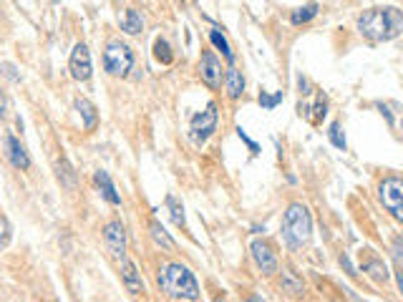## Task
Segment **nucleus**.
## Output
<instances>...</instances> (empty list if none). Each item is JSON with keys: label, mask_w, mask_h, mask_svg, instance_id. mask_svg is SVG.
Wrapping results in <instances>:
<instances>
[{"label": "nucleus", "mask_w": 403, "mask_h": 302, "mask_svg": "<svg viewBox=\"0 0 403 302\" xmlns=\"http://www.w3.org/2000/svg\"><path fill=\"white\" fill-rule=\"evenodd\" d=\"M378 202L386 209L388 215L403 225V176L398 174H388L378 181Z\"/></svg>", "instance_id": "5"}, {"label": "nucleus", "mask_w": 403, "mask_h": 302, "mask_svg": "<svg viewBox=\"0 0 403 302\" xmlns=\"http://www.w3.org/2000/svg\"><path fill=\"white\" fill-rule=\"evenodd\" d=\"M298 111H300V116H305L310 124H315V126H318V124H323V119L328 116V96L321 91L313 106H303V104H300Z\"/></svg>", "instance_id": "16"}, {"label": "nucleus", "mask_w": 403, "mask_h": 302, "mask_svg": "<svg viewBox=\"0 0 403 302\" xmlns=\"http://www.w3.org/2000/svg\"><path fill=\"white\" fill-rule=\"evenodd\" d=\"M225 71L227 68H222V60L215 50H202L197 63V73L210 91H220L222 83H225Z\"/></svg>", "instance_id": "7"}, {"label": "nucleus", "mask_w": 403, "mask_h": 302, "mask_svg": "<svg viewBox=\"0 0 403 302\" xmlns=\"http://www.w3.org/2000/svg\"><path fill=\"white\" fill-rule=\"evenodd\" d=\"M55 176H58V181H61L66 189H76L78 176H76V171H73V166H71V161H68V159L55 161Z\"/></svg>", "instance_id": "21"}, {"label": "nucleus", "mask_w": 403, "mask_h": 302, "mask_svg": "<svg viewBox=\"0 0 403 302\" xmlns=\"http://www.w3.org/2000/svg\"><path fill=\"white\" fill-rule=\"evenodd\" d=\"M298 86H300V94H303V96L313 94V91H310V83H308V78H303V76H300V78H298Z\"/></svg>", "instance_id": "33"}, {"label": "nucleus", "mask_w": 403, "mask_h": 302, "mask_svg": "<svg viewBox=\"0 0 403 302\" xmlns=\"http://www.w3.org/2000/svg\"><path fill=\"white\" fill-rule=\"evenodd\" d=\"M210 41H212V45H215V48L222 53V58H225L230 66H235V58H237V55H235L232 45H230V41L225 38V33H222L220 28H212V31H210Z\"/></svg>", "instance_id": "20"}, {"label": "nucleus", "mask_w": 403, "mask_h": 302, "mask_svg": "<svg viewBox=\"0 0 403 302\" xmlns=\"http://www.w3.org/2000/svg\"><path fill=\"white\" fill-rule=\"evenodd\" d=\"M119 275H122V285L127 287L129 295H131V297L144 295L141 272H139V267H136V264H134L129 257H124L122 262H119Z\"/></svg>", "instance_id": "13"}, {"label": "nucleus", "mask_w": 403, "mask_h": 302, "mask_svg": "<svg viewBox=\"0 0 403 302\" xmlns=\"http://www.w3.org/2000/svg\"><path fill=\"white\" fill-rule=\"evenodd\" d=\"M68 71H71L73 81H89L94 73V63H91V50L86 43H76L68 58Z\"/></svg>", "instance_id": "11"}, {"label": "nucleus", "mask_w": 403, "mask_h": 302, "mask_svg": "<svg viewBox=\"0 0 403 302\" xmlns=\"http://www.w3.org/2000/svg\"><path fill=\"white\" fill-rule=\"evenodd\" d=\"M149 237L154 239V244L161 249V252H174V249H177V242L171 239V234L164 230V225H161L159 220L149 222Z\"/></svg>", "instance_id": "17"}, {"label": "nucleus", "mask_w": 403, "mask_h": 302, "mask_svg": "<svg viewBox=\"0 0 403 302\" xmlns=\"http://www.w3.org/2000/svg\"><path fill=\"white\" fill-rule=\"evenodd\" d=\"M393 277H396V287H398V292H401V297H403V267H398L396 272H393Z\"/></svg>", "instance_id": "34"}, {"label": "nucleus", "mask_w": 403, "mask_h": 302, "mask_svg": "<svg viewBox=\"0 0 403 302\" xmlns=\"http://www.w3.org/2000/svg\"><path fill=\"white\" fill-rule=\"evenodd\" d=\"M217 124H220V109H217L215 101L205 106L202 111L189 119V139L197 149H202L212 139V134L217 131Z\"/></svg>", "instance_id": "6"}, {"label": "nucleus", "mask_w": 403, "mask_h": 302, "mask_svg": "<svg viewBox=\"0 0 403 302\" xmlns=\"http://www.w3.org/2000/svg\"><path fill=\"white\" fill-rule=\"evenodd\" d=\"M154 58L159 60L161 66H171L174 63V50H171V43L166 38H156L154 41Z\"/></svg>", "instance_id": "24"}, {"label": "nucleus", "mask_w": 403, "mask_h": 302, "mask_svg": "<svg viewBox=\"0 0 403 302\" xmlns=\"http://www.w3.org/2000/svg\"><path fill=\"white\" fill-rule=\"evenodd\" d=\"M282 242L287 249H303L310 239H313V215H310L308 204L293 202L287 204L285 215H282Z\"/></svg>", "instance_id": "3"}, {"label": "nucleus", "mask_w": 403, "mask_h": 302, "mask_svg": "<svg viewBox=\"0 0 403 302\" xmlns=\"http://www.w3.org/2000/svg\"><path fill=\"white\" fill-rule=\"evenodd\" d=\"M338 262H340V267H345V272H348L350 277H358V269L353 267V262H350L345 254H340V257H338Z\"/></svg>", "instance_id": "32"}, {"label": "nucleus", "mask_w": 403, "mask_h": 302, "mask_svg": "<svg viewBox=\"0 0 403 302\" xmlns=\"http://www.w3.org/2000/svg\"><path fill=\"white\" fill-rule=\"evenodd\" d=\"M101 234H104L106 252L117 259V262H122V259L127 257V249H129L127 227H124V222L122 220H109L104 225V230H101Z\"/></svg>", "instance_id": "9"}, {"label": "nucleus", "mask_w": 403, "mask_h": 302, "mask_svg": "<svg viewBox=\"0 0 403 302\" xmlns=\"http://www.w3.org/2000/svg\"><path fill=\"white\" fill-rule=\"evenodd\" d=\"M3 151H6V159L11 161L13 169H18V171L31 169V156H28L26 146H23L18 136L6 134V136H3Z\"/></svg>", "instance_id": "12"}, {"label": "nucleus", "mask_w": 403, "mask_h": 302, "mask_svg": "<svg viewBox=\"0 0 403 302\" xmlns=\"http://www.w3.org/2000/svg\"><path fill=\"white\" fill-rule=\"evenodd\" d=\"M11 237H13V227L6 217H0V249H6L11 244Z\"/></svg>", "instance_id": "28"}, {"label": "nucleus", "mask_w": 403, "mask_h": 302, "mask_svg": "<svg viewBox=\"0 0 403 302\" xmlns=\"http://www.w3.org/2000/svg\"><path fill=\"white\" fill-rule=\"evenodd\" d=\"M245 86H247V81H245L242 71H240L237 66H230L225 71V91H227V99L230 101H237L245 96Z\"/></svg>", "instance_id": "15"}, {"label": "nucleus", "mask_w": 403, "mask_h": 302, "mask_svg": "<svg viewBox=\"0 0 403 302\" xmlns=\"http://www.w3.org/2000/svg\"><path fill=\"white\" fill-rule=\"evenodd\" d=\"M249 254H252L254 267L260 269L265 277H272L280 272V257H277L275 247L267 239H252L249 242Z\"/></svg>", "instance_id": "8"}, {"label": "nucleus", "mask_w": 403, "mask_h": 302, "mask_svg": "<svg viewBox=\"0 0 403 302\" xmlns=\"http://www.w3.org/2000/svg\"><path fill=\"white\" fill-rule=\"evenodd\" d=\"M360 269H363V275L368 277L370 282H376V285H386L391 280V272H388V264L376 249H363L360 252Z\"/></svg>", "instance_id": "10"}, {"label": "nucleus", "mask_w": 403, "mask_h": 302, "mask_svg": "<svg viewBox=\"0 0 403 302\" xmlns=\"http://www.w3.org/2000/svg\"><path fill=\"white\" fill-rule=\"evenodd\" d=\"M328 141H331L335 149H340V151L348 149V141H345V134H343L340 121H333L331 126H328Z\"/></svg>", "instance_id": "26"}, {"label": "nucleus", "mask_w": 403, "mask_h": 302, "mask_svg": "<svg viewBox=\"0 0 403 302\" xmlns=\"http://www.w3.org/2000/svg\"><path fill=\"white\" fill-rule=\"evenodd\" d=\"M73 106H76L78 116H81L83 129H86V131H94V129L99 126V109H96L89 99H76V104Z\"/></svg>", "instance_id": "18"}, {"label": "nucleus", "mask_w": 403, "mask_h": 302, "mask_svg": "<svg viewBox=\"0 0 403 302\" xmlns=\"http://www.w3.org/2000/svg\"><path fill=\"white\" fill-rule=\"evenodd\" d=\"M0 73H3V76H6L8 81H13V83L21 81V73H18V68L13 66V63H8V60H3V63H0Z\"/></svg>", "instance_id": "30"}, {"label": "nucleus", "mask_w": 403, "mask_h": 302, "mask_svg": "<svg viewBox=\"0 0 403 302\" xmlns=\"http://www.w3.org/2000/svg\"><path fill=\"white\" fill-rule=\"evenodd\" d=\"M401 131H403V119H401Z\"/></svg>", "instance_id": "39"}, {"label": "nucleus", "mask_w": 403, "mask_h": 302, "mask_svg": "<svg viewBox=\"0 0 403 302\" xmlns=\"http://www.w3.org/2000/svg\"><path fill=\"white\" fill-rule=\"evenodd\" d=\"M280 277H282V290H285L287 295H305V282H303V277L295 275L293 269L282 267Z\"/></svg>", "instance_id": "22"}, {"label": "nucleus", "mask_w": 403, "mask_h": 302, "mask_svg": "<svg viewBox=\"0 0 403 302\" xmlns=\"http://www.w3.org/2000/svg\"><path fill=\"white\" fill-rule=\"evenodd\" d=\"M237 136H240V141H242L245 146H247L249 151H252V154H260V144H257V141H252V139L247 136V131H245L242 126H237Z\"/></svg>", "instance_id": "31"}, {"label": "nucleus", "mask_w": 403, "mask_h": 302, "mask_svg": "<svg viewBox=\"0 0 403 302\" xmlns=\"http://www.w3.org/2000/svg\"><path fill=\"white\" fill-rule=\"evenodd\" d=\"M94 184H96V189H99V194L106 199V202L114 204V207H122V194L117 192V184H114V179L109 176V171L96 169L94 171Z\"/></svg>", "instance_id": "14"}, {"label": "nucleus", "mask_w": 403, "mask_h": 302, "mask_svg": "<svg viewBox=\"0 0 403 302\" xmlns=\"http://www.w3.org/2000/svg\"><path fill=\"white\" fill-rule=\"evenodd\" d=\"M391 254H393V259H396V262L403 267V234H396V237H393V242H391Z\"/></svg>", "instance_id": "29"}, {"label": "nucleus", "mask_w": 403, "mask_h": 302, "mask_svg": "<svg viewBox=\"0 0 403 302\" xmlns=\"http://www.w3.org/2000/svg\"><path fill=\"white\" fill-rule=\"evenodd\" d=\"M164 204H166V209H169V217H171V222L177 227H187V217H184V204L179 202L174 194H166V199H164Z\"/></svg>", "instance_id": "23"}, {"label": "nucleus", "mask_w": 403, "mask_h": 302, "mask_svg": "<svg viewBox=\"0 0 403 302\" xmlns=\"http://www.w3.org/2000/svg\"><path fill=\"white\" fill-rule=\"evenodd\" d=\"M6 111H8V99H6V91L0 88V119L6 116Z\"/></svg>", "instance_id": "35"}, {"label": "nucleus", "mask_w": 403, "mask_h": 302, "mask_svg": "<svg viewBox=\"0 0 403 302\" xmlns=\"http://www.w3.org/2000/svg\"><path fill=\"white\" fill-rule=\"evenodd\" d=\"M242 302H265V300H262L260 295H247V297H242Z\"/></svg>", "instance_id": "36"}, {"label": "nucleus", "mask_w": 403, "mask_h": 302, "mask_svg": "<svg viewBox=\"0 0 403 302\" xmlns=\"http://www.w3.org/2000/svg\"><path fill=\"white\" fill-rule=\"evenodd\" d=\"M381 114H383V116H386V119H388V124H393V116H391V111H388L386 106H381Z\"/></svg>", "instance_id": "37"}, {"label": "nucleus", "mask_w": 403, "mask_h": 302, "mask_svg": "<svg viewBox=\"0 0 403 302\" xmlns=\"http://www.w3.org/2000/svg\"><path fill=\"white\" fill-rule=\"evenodd\" d=\"M136 55H134L131 45L124 41H109L104 48V71L114 78H127L134 71Z\"/></svg>", "instance_id": "4"}, {"label": "nucleus", "mask_w": 403, "mask_h": 302, "mask_svg": "<svg viewBox=\"0 0 403 302\" xmlns=\"http://www.w3.org/2000/svg\"><path fill=\"white\" fill-rule=\"evenodd\" d=\"M355 28L370 43H388V41L403 36V13L393 6L368 8L358 16Z\"/></svg>", "instance_id": "1"}, {"label": "nucleus", "mask_w": 403, "mask_h": 302, "mask_svg": "<svg viewBox=\"0 0 403 302\" xmlns=\"http://www.w3.org/2000/svg\"><path fill=\"white\" fill-rule=\"evenodd\" d=\"M119 26L127 36H139L144 31V18L139 16L136 8H124V13L119 16Z\"/></svg>", "instance_id": "19"}, {"label": "nucleus", "mask_w": 403, "mask_h": 302, "mask_svg": "<svg viewBox=\"0 0 403 302\" xmlns=\"http://www.w3.org/2000/svg\"><path fill=\"white\" fill-rule=\"evenodd\" d=\"M215 302H225V297H220V295H217V297H215Z\"/></svg>", "instance_id": "38"}, {"label": "nucleus", "mask_w": 403, "mask_h": 302, "mask_svg": "<svg viewBox=\"0 0 403 302\" xmlns=\"http://www.w3.org/2000/svg\"><path fill=\"white\" fill-rule=\"evenodd\" d=\"M156 285L169 300L177 302H197L202 297L199 282L194 272L182 262H164L156 269Z\"/></svg>", "instance_id": "2"}, {"label": "nucleus", "mask_w": 403, "mask_h": 302, "mask_svg": "<svg viewBox=\"0 0 403 302\" xmlns=\"http://www.w3.org/2000/svg\"><path fill=\"white\" fill-rule=\"evenodd\" d=\"M285 99V94L282 91H277V94H267V91H260V96H257V104L262 106L265 111H275L277 104Z\"/></svg>", "instance_id": "27"}, {"label": "nucleus", "mask_w": 403, "mask_h": 302, "mask_svg": "<svg viewBox=\"0 0 403 302\" xmlns=\"http://www.w3.org/2000/svg\"><path fill=\"white\" fill-rule=\"evenodd\" d=\"M318 11H321V8H318V3H308V6L295 8L293 16H290V23H293V26H303V23H310L315 16H318Z\"/></svg>", "instance_id": "25"}]
</instances>
